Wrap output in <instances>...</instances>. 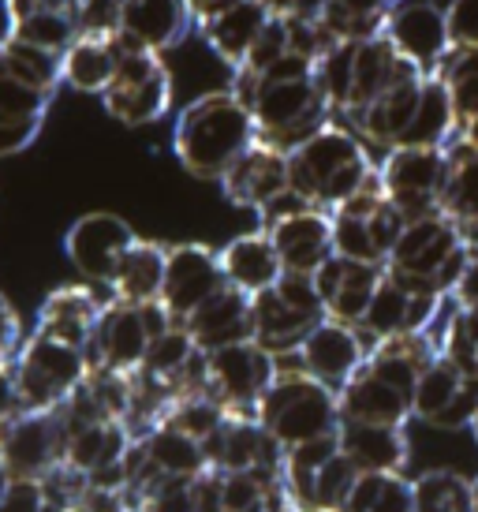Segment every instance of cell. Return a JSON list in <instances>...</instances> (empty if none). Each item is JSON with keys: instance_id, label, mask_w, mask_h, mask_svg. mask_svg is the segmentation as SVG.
Here are the masks:
<instances>
[{"instance_id": "6da1fadb", "label": "cell", "mask_w": 478, "mask_h": 512, "mask_svg": "<svg viewBox=\"0 0 478 512\" xmlns=\"http://www.w3.org/2000/svg\"><path fill=\"white\" fill-rule=\"evenodd\" d=\"M254 116L258 139L292 154L299 143L333 124V105L325 98L314 64L296 53L281 57L258 75H232L228 86Z\"/></svg>"}, {"instance_id": "7a4b0ae2", "label": "cell", "mask_w": 478, "mask_h": 512, "mask_svg": "<svg viewBox=\"0 0 478 512\" xmlns=\"http://www.w3.org/2000/svg\"><path fill=\"white\" fill-rule=\"evenodd\" d=\"M437 356V337H389L374 341L363 367L340 389V415L355 423H381V427H404L415 419V393H419L422 370Z\"/></svg>"}, {"instance_id": "3957f363", "label": "cell", "mask_w": 478, "mask_h": 512, "mask_svg": "<svg viewBox=\"0 0 478 512\" xmlns=\"http://www.w3.org/2000/svg\"><path fill=\"white\" fill-rule=\"evenodd\" d=\"M288 184L299 202L333 214L348 199L378 187V165L352 128L329 124L288 154Z\"/></svg>"}, {"instance_id": "277c9868", "label": "cell", "mask_w": 478, "mask_h": 512, "mask_svg": "<svg viewBox=\"0 0 478 512\" xmlns=\"http://www.w3.org/2000/svg\"><path fill=\"white\" fill-rule=\"evenodd\" d=\"M254 143H258L254 116L232 90H210L191 105H183L172 128V150L183 169L198 180H217V184Z\"/></svg>"}, {"instance_id": "5b68a950", "label": "cell", "mask_w": 478, "mask_h": 512, "mask_svg": "<svg viewBox=\"0 0 478 512\" xmlns=\"http://www.w3.org/2000/svg\"><path fill=\"white\" fill-rule=\"evenodd\" d=\"M60 57L12 42L0 53V157L27 150L60 90Z\"/></svg>"}, {"instance_id": "8992f818", "label": "cell", "mask_w": 478, "mask_h": 512, "mask_svg": "<svg viewBox=\"0 0 478 512\" xmlns=\"http://www.w3.org/2000/svg\"><path fill=\"white\" fill-rule=\"evenodd\" d=\"M254 419L288 453V449H299V445H310V441L333 438L344 415H340L337 389H329L314 374L296 367L277 374V382L269 385V393L258 400Z\"/></svg>"}, {"instance_id": "52a82bcc", "label": "cell", "mask_w": 478, "mask_h": 512, "mask_svg": "<svg viewBox=\"0 0 478 512\" xmlns=\"http://www.w3.org/2000/svg\"><path fill=\"white\" fill-rule=\"evenodd\" d=\"M404 68L408 60L396 53L385 34L363 38V42H340L314 64L318 83L340 120H352L366 105H374L400 79Z\"/></svg>"}, {"instance_id": "ba28073f", "label": "cell", "mask_w": 478, "mask_h": 512, "mask_svg": "<svg viewBox=\"0 0 478 512\" xmlns=\"http://www.w3.org/2000/svg\"><path fill=\"white\" fill-rule=\"evenodd\" d=\"M467 251H471V236L456 221H449L445 214L415 217L400 232L393 255L385 262V273L430 296H449L464 270Z\"/></svg>"}, {"instance_id": "9c48e42d", "label": "cell", "mask_w": 478, "mask_h": 512, "mask_svg": "<svg viewBox=\"0 0 478 512\" xmlns=\"http://www.w3.org/2000/svg\"><path fill=\"white\" fill-rule=\"evenodd\" d=\"M12 370L23 412H57L86 382L90 359H86L83 348L34 329L23 341V348H19Z\"/></svg>"}, {"instance_id": "30bf717a", "label": "cell", "mask_w": 478, "mask_h": 512, "mask_svg": "<svg viewBox=\"0 0 478 512\" xmlns=\"http://www.w3.org/2000/svg\"><path fill=\"white\" fill-rule=\"evenodd\" d=\"M359 471L340 453L337 434L288 449L281 464V486L299 512H344Z\"/></svg>"}, {"instance_id": "8fae6325", "label": "cell", "mask_w": 478, "mask_h": 512, "mask_svg": "<svg viewBox=\"0 0 478 512\" xmlns=\"http://www.w3.org/2000/svg\"><path fill=\"white\" fill-rule=\"evenodd\" d=\"M169 314L161 303H120L109 299L94 337L86 344V359L98 370H116V374H135L146 363L154 341L169 329Z\"/></svg>"}, {"instance_id": "7c38bea8", "label": "cell", "mask_w": 478, "mask_h": 512, "mask_svg": "<svg viewBox=\"0 0 478 512\" xmlns=\"http://www.w3.org/2000/svg\"><path fill=\"white\" fill-rule=\"evenodd\" d=\"M254 299V341L269 348L273 356L281 352H299L314 329L325 322L322 296L314 288V277L284 273L281 281Z\"/></svg>"}, {"instance_id": "4fadbf2b", "label": "cell", "mask_w": 478, "mask_h": 512, "mask_svg": "<svg viewBox=\"0 0 478 512\" xmlns=\"http://www.w3.org/2000/svg\"><path fill=\"white\" fill-rule=\"evenodd\" d=\"M277 356L258 341H239L217 352H206V393L225 412L254 415L258 400L277 382Z\"/></svg>"}, {"instance_id": "5bb4252c", "label": "cell", "mask_w": 478, "mask_h": 512, "mask_svg": "<svg viewBox=\"0 0 478 512\" xmlns=\"http://www.w3.org/2000/svg\"><path fill=\"white\" fill-rule=\"evenodd\" d=\"M329 217H333L337 255L355 258V262H370V266H385L389 262L400 232L408 225L404 214L381 195V187H370L363 195L348 199Z\"/></svg>"}, {"instance_id": "9a60e30c", "label": "cell", "mask_w": 478, "mask_h": 512, "mask_svg": "<svg viewBox=\"0 0 478 512\" xmlns=\"http://www.w3.org/2000/svg\"><path fill=\"white\" fill-rule=\"evenodd\" d=\"M381 195L404 214V221L430 217L441 206L445 187V146H396L378 165Z\"/></svg>"}, {"instance_id": "2e32d148", "label": "cell", "mask_w": 478, "mask_h": 512, "mask_svg": "<svg viewBox=\"0 0 478 512\" xmlns=\"http://www.w3.org/2000/svg\"><path fill=\"white\" fill-rule=\"evenodd\" d=\"M266 232L277 258H281L284 273H299V277H314L329 258L337 255L333 243V217L325 210H314L296 195H288L266 214Z\"/></svg>"}, {"instance_id": "e0dca14e", "label": "cell", "mask_w": 478, "mask_h": 512, "mask_svg": "<svg viewBox=\"0 0 478 512\" xmlns=\"http://www.w3.org/2000/svg\"><path fill=\"white\" fill-rule=\"evenodd\" d=\"M105 113L127 124V128H146L157 124L161 116L172 109V75L165 60L157 53H142V49H127L120 60V72L101 94Z\"/></svg>"}, {"instance_id": "ac0fdd59", "label": "cell", "mask_w": 478, "mask_h": 512, "mask_svg": "<svg viewBox=\"0 0 478 512\" xmlns=\"http://www.w3.org/2000/svg\"><path fill=\"white\" fill-rule=\"evenodd\" d=\"M64 412H19L0 430V464L12 479H49L64 468Z\"/></svg>"}, {"instance_id": "d6986e66", "label": "cell", "mask_w": 478, "mask_h": 512, "mask_svg": "<svg viewBox=\"0 0 478 512\" xmlns=\"http://www.w3.org/2000/svg\"><path fill=\"white\" fill-rule=\"evenodd\" d=\"M228 285L221 251H213L206 243H176L169 247L165 262V285H161V311L169 314L172 326H183L191 314L213 299Z\"/></svg>"}, {"instance_id": "ffe728a7", "label": "cell", "mask_w": 478, "mask_h": 512, "mask_svg": "<svg viewBox=\"0 0 478 512\" xmlns=\"http://www.w3.org/2000/svg\"><path fill=\"white\" fill-rule=\"evenodd\" d=\"M415 419L441 430L475 427L478 419V378L437 352L422 370L415 393Z\"/></svg>"}, {"instance_id": "44dd1931", "label": "cell", "mask_w": 478, "mask_h": 512, "mask_svg": "<svg viewBox=\"0 0 478 512\" xmlns=\"http://www.w3.org/2000/svg\"><path fill=\"white\" fill-rule=\"evenodd\" d=\"M206 456H210L213 471L225 475H269L281 479L284 449L269 438V430L254 419V415L228 412L221 427L213 430L206 441Z\"/></svg>"}, {"instance_id": "7402d4cb", "label": "cell", "mask_w": 478, "mask_h": 512, "mask_svg": "<svg viewBox=\"0 0 478 512\" xmlns=\"http://www.w3.org/2000/svg\"><path fill=\"white\" fill-rule=\"evenodd\" d=\"M381 34L389 38V45L400 57L426 75H437L445 57L456 49L449 34V19L430 0H400L385 19Z\"/></svg>"}, {"instance_id": "603a6c76", "label": "cell", "mask_w": 478, "mask_h": 512, "mask_svg": "<svg viewBox=\"0 0 478 512\" xmlns=\"http://www.w3.org/2000/svg\"><path fill=\"white\" fill-rule=\"evenodd\" d=\"M139 240L124 217L116 214H83L64 236V255L90 285H113L116 266L127 255V247Z\"/></svg>"}, {"instance_id": "cb8c5ba5", "label": "cell", "mask_w": 478, "mask_h": 512, "mask_svg": "<svg viewBox=\"0 0 478 512\" xmlns=\"http://www.w3.org/2000/svg\"><path fill=\"white\" fill-rule=\"evenodd\" d=\"M426 79H430V75L419 72L415 64H408V68L400 72V79H396L374 105H366L363 113H355L352 120H344V128H352L363 143L385 146V150L404 146L411 124H415V116H419L422 94H426Z\"/></svg>"}, {"instance_id": "d4e9b609", "label": "cell", "mask_w": 478, "mask_h": 512, "mask_svg": "<svg viewBox=\"0 0 478 512\" xmlns=\"http://www.w3.org/2000/svg\"><path fill=\"white\" fill-rule=\"evenodd\" d=\"M445 303H449V296H430V292L408 288L404 281H396V277L385 273L359 329H363V337H374V341L430 333V326L437 322V314H441Z\"/></svg>"}, {"instance_id": "484cf974", "label": "cell", "mask_w": 478, "mask_h": 512, "mask_svg": "<svg viewBox=\"0 0 478 512\" xmlns=\"http://www.w3.org/2000/svg\"><path fill=\"white\" fill-rule=\"evenodd\" d=\"M221 191H225V199L232 206H239V210L269 214L277 202H284L292 195V184H288V154L258 139L221 176Z\"/></svg>"}, {"instance_id": "4316f807", "label": "cell", "mask_w": 478, "mask_h": 512, "mask_svg": "<svg viewBox=\"0 0 478 512\" xmlns=\"http://www.w3.org/2000/svg\"><path fill=\"white\" fill-rule=\"evenodd\" d=\"M195 27L187 0H120L116 30L131 49L142 53H169Z\"/></svg>"}, {"instance_id": "83f0119b", "label": "cell", "mask_w": 478, "mask_h": 512, "mask_svg": "<svg viewBox=\"0 0 478 512\" xmlns=\"http://www.w3.org/2000/svg\"><path fill=\"white\" fill-rule=\"evenodd\" d=\"M381 277H385V266H370V262L333 255L322 270L314 273V288L322 296L325 318L359 329L366 311H370V299L378 292Z\"/></svg>"}, {"instance_id": "f1b7e54d", "label": "cell", "mask_w": 478, "mask_h": 512, "mask_svg": "<svg viewBox=\"0 0 478 512\" xmlns=\"http://www.w3.org/2000/svg\"><path fill=\"white\" fill-rule=\"evenodd\" d=\"M366 352H370V348H366L363 329L325 318L322 326L299 344L296 356H299V367L307 370V374H314L318 382H325L329 389L340 393V389L355 378V370L363 367Z\"/></svg>"}, {"instance_id": "f546056e", "label": "cell", "mask_w": 478, "mask_h": 512, "mask_svg": "<svg viewBox=\"0 0 478 512\" xmlns=\"http://www.w3.org/2000/svg\"><path fill=\"white\" fill-rule=\"evenodd\" d=\"M269 23H273V15L266 12V4H258V0H228L221 8L198 15L195 30L202 34V42L236 72V68H243V60L251 57V49L266 34Z\"/></svg>"}, {"instance_id": "4dcf8cb0", "label": "cell", "mask_w": 478, "mask_h": 512, "mask_svg": "<svg viewBox=\"0 0 478 512\" xmlns=\"http://www.w3.org/2000/svg\"><path fill=\"white\" fill-rule=\"evenodd\" d=\"M15 42L64 57L68 45L86 30L83 0H8Z\"/></svg>"}, {"instance_id": "1f68e13d", "label": "cell", "mask_w": 478, "mask_h": 512, "mask_svg": "<svg viewBox=\"0 0 478 512\" xmlns=\"http://www.w3.org/2000/svg\"><path fill=\"white\" fill-rule=\"evenodd\" d=\"M131 45L120 30H83L60 57V79L79 94H105Z\"/></svg>"}, {"instance_id": "d6a6232c", "label": "cell", "mask_w": 478, "mask_h": 512, "mask_svg": "<svg viewBox=\"0 0 478 512\" xmlns=\"http://www.w3.org/2000/svg\"><path fill=\"white\" fill-rule=\"evenodd\" d=\"M183 329L191 333V341L202 352H217V348H228V344L254 341V299L247 292H239V288L225 285L183 322Z\"/></svg>"}, {"instance_id": "836d02e7", "label": "cell", "mask_w": 478, "mask_h": 512, "mask_svg": "<svg viewBox=\"0 0 478 512\" xmlns=\"http://www.w3.org/2000/svg\"><path fill=\"white\" fill-rule=\"evenodd\" d=\"M340 453L352 460L359 475H374V471H404L408 468V434L404 427H381V423H355V419H340L337 430Z\"/></svg>"}, {"instance_id": "e575fe53", "label": "cell", "mask_w": 478, "mask_h": 512, "mask_svg": "<svg viewBox=\"0 0 478 512\" xmlns=\"http://www.w3.org/2000/svg\"><path fill=\"white\" fill-rule=\"evenodd\" d=\"M101 311H105V299L90 285H64L45 296L34 329H42L49 337H60V341L86 352V344H90V337H94V329L101 322Z\"/></svg>"}, {"instance_id": "d590c367", "label": "cell", "mask_w": 478, "mask_h": 512, "mask_svg": "<svg viewBox=\"0 0 478 512\" xmlns=\"http://www.w3.org/2000/svg\"><path fill=\"white\" fill-rule=\"evenodd\" d=\"M221 266H225L228 285L247 292V296L266 292L284 277V266L266 228L262 232H243L232 243H225L221 247Z\"/></svg>"}, {"instance_id": "8d00e7d4", "label": "cell", "mask_w": 478, "mask_h": 512, "mask_svg": "<svg viewBox=\"0 0 478 512\" xmlns=\"http://www.w3.org/2000/svg\"><path fill=\"white\" fill-rule=\"evenodd\" d=\"M437 214L456 221L464 232H478V146L460 135L445 146V187Z\"/></svg>"}, {"instance_id": "74e56055", "label": "cell", "mask_w": 478, "mask_h": 512, "mask_svg": "<svg viewBox=\"0 0 478 512\" xmlns=\"http://www.w3.org/2000/svg\"><path fill=\"white\" fill-rule=\"evenodd\" d=\"M165 262H169V247H161L154 240H135L116 266V277L109 285L113 299H120V303H157L161 285H165Z\"/></svg>"}, {"instance_id": "f35d334b", "label": "cell", "mask_w": 478, "mask_h": 512, "mask_svg": "<svg viewBox=\"0 0 478 512\" xmlns=\"http://www.w3.org/2000/svg\"><path fill=\"white\" fill-rule=\"evenodd\" d=\"M83 490L86 479L68 468L53 471L49 479H12L0 498V512H71Z\"/></svg>"}, {"instance_id": "ab89813d", "label": "cell", "mask_w": 478, "mask_h": 512, "mask_svg": "<svg viewBox=\"0 0 478 512\" xmlns=\"http://www.w3.org/2000/svg\"><path fill=\"white\" fill-rule=\"evenodd\" d=\"M344 512H415V486L404 479V471L359 475Z\"/></svg>"}, {"instance_id": "60d3db41", "label": "cell", "mask_w": 478, "mask_h": 512, "mask_svg": "<svg viewBox=\"0 0 478 512\" xmlns=\"http://www.w3.org/2000/svg\"><path fill=\"white\" fill-rule=\"evenodd\" d=\"M411 486H415V512H475V479H464L460 471H422Z\"/></svg>"}, {"instance_id": "b9f144b4", "label": "cell", "mask_w": 478, "mask_h": 512, "mask_svg": "<svg viewBox=\"0 0 478 512\" xmlns=\"http://www.w3.org/2000/svg\"><path fill=\"white\" fill-rule=\"evenodd\" d=\"M437 79H441V86H445V94L452 101L456 124L467 128L478 116V49L456 45L445 57V64L437 68Z\"/></svg>"}, {"instance_id": "7bdbcfd3", "label": "cell", "mask_w": 478, "mask_h": 512, "mask_svg": "<svg viewBox=\"0 0 478 512\" xmlns=\"http://www.w3.org/2000/svg\"><path fill=\"white\" fill-rule=\"evenodd\" d=\"M217 483H221V512H277L288 501L281 479H269V475L217 471Z\"/></svg>"}, {"instance_id": "ee69618b", "label": "cell", "mask_w": 478, "mask_h": 512, "mask_svg": "<svg viewBox=\"0 0 478 512\" xmlns=\"http://www.w3.org/2000/svg\"><path fill=\"white\" fill-rule=\"evenodd\" d=\"M437 352L478 378V307H452L437 337Z\"/></svg>"}, {"instance_id": "f6af8a7d", "label": "cell", "mask_w": 478, "mask_h": 512, "mask_svg": "<svg viewBox=\"0 0 478 512\" xmlns=\"http://www.w3.org/2000/svg\"><path fill=\"white\" fill-rule=\"evenodd\" d=\"M131 512H202L198 509V486L195 479H165L157 475L142 483L135 494H127Z\"/></svg>"}, {"instance_id": "bcb514c9", "label": "cell", "mask_w": 478, "mask_h": 512, "mask_svg": "<svg viewBox=\"0 0 478 512\" xmlns=\"http://www.w3.org/2000/svg\"><path fill=\"white\" fill-rule=\"evenodd\" d=\"M225 408L217 404L213 397H180L176 404H172L169 412H165V419L161 423H172L176 430H183V434H191L195 441H206L213 438V430L221 427V419H225Z\"/></svg>"}, {"instance_id": "7dc6e473", "label": "cell", "mask_w": 478, "mask_h": 512, "mask_svg": "<svg viewBox=\"0 0 478 512\" xmlns=\"http://www.w3.org/2000/svg\"><path fill=\"white\" fill-rule=\"evenodd\" d=\"M449 19L452 45L478 49V0H430Z\"/></svg>"}, {"instance_id": "c3c4849f", "label": "cell", "mask_w": 478, "mask_h": 512, "mask_svg": "<svg viewBox=\"0 0 478 512\" xmlns=\"http://www.w3.org/2000/svg\"><path fill=\"white\" fill-rule=\"evenodd\" d=\"M23 341H27V337H23L19 311L12 307V299L0 292V367H12Z\"/></svg>"}, {"instance_id": "681fc988", "label": "cell", "mask_w": 478, "mask_h": 512, "mask_svg": "<svg viewBox=\"0 0 478 512\" xmlns=\"http://www.w3.org/2000/svg\"><path fill=\"white\" fill-rule=\"evenodd\" d=\"M452 307H478V240H471V251L464 258V270L449 292Z\"/></svg>"}, {"instance_id": "f907efd6", "label": "cell", "mask_w": 478, "mask_h": 512, "mask_svg": "<svg viewBox=\"0 0 478 512\" xmlns=\"http://www.w3.org/2000/svg\"><path fill=\"white\" fill-rule=\"evenodd\" d=\"M23 412V400H19V385H15V370L0 367V430L12 423L15 415Z\"/></svg>"}, {"instance_id": "816d5d0a", "label": "cell", "mask_w": 478, "mask_h": 512, "mask_svg": "<svg viewBox=\"0 0 478 512\" xmlns=\"http://www.w3.org/2000/svg\"><path fill=\"white\" fill-rule=\"evenodd\" d=\"M258 4H266V12L277 19H296V15H318L325 0H258Z\"/></svg>"}, {"instance_id": "f5cc1de1", "label": "cell", "mask_w": 478, "mask_h": 512, "mask_svg": "<svg viewBox=\"0 0 478 512\" xmlns=\"http://www.w3.org/2000/svg\"><path fill=\"white\" fill-rule=\"evenodd\" d=\"M15 42V23L12 12H8V0H0V53Z\"/></svg>"}, {"instance_id": "db71d44e", "label": "cell", "mask_w": 478, "mask_h": 512, "mask_svg": "<svg viewBox=\"0 0 478 512\" xmlns=\"http://www.w3.org/2000/svg\"><path fill=\"white\" fill-rule=\"evenodd\" d=\"M221 4H228V0H187V8H191V15H206L213 12V8H221Z\"/></svg>"}, {"instance_id": "11a10c76", "label": "cell", "mask_w": 478, "mask_h": 512, "mask_svg": "<svg viewBox=\"0 0 478 512\" xmlns=\"http://www.w3.org/2000/svg\"><path fill=\"white\" fill-rule=\"evenodd\" d=\"M460 139H467L471 146H478V116L471 120V124H467V128H460Z\"/></svg>"}, {"instance_id": "9f6ffc18", "label": "cell", "mask_w": 478, "mask_h": 512, "mask_svg": "<svg viewBox=\"0 0 478 512\" xmlns=\"http://www.w3.org/2000/svg\"><path fill=\"white\" fill-rule=\"evenodd\" d=\"M8 483H12V475L4 471V464H0V498H4V490H8Z\"/></svg>"}, {"instance_id": "6f0895ef", "label": "cell", "mask_w": 478, "mask_h": 512, "mask_svg": "<svg viewBox=\"0 0 478 512\" xmlns=\"http://www.w3.org/2000/svg\"><path fill=\"white\" fill-rule=\"evenodd\" d=\"M277 512H299V509H296V505H292V498H288V501H284V505H281V509H277Z\"/></svg>"}, {"instance_id": "680465c9", "label": "cell", "mask_w": 478, "mask_h": 512, "mask_svg": "<svg viewBox=\"0 0 478 512\" xmlns=\"http://www.w3.org/2000/svg\"><path fill=\"white\" fill-rule=\"evenodd\" d=\"M475 512H478V475H475Z\"/></svg>"}, {"instance_id": "91938a15", "label": "cell", "mask_w": 478, "mask_h": 512, "mask_svg": "<svg viewBox=\"0 0 478 512\" xmlns=\"http://www.w3.org/2000/svg\"><path fill=\"white\" fill-rule=\"evenodd\" d=\"M471 430H475V441H478V419H475V427H471Z\"/></svg>"}]
</instances>
